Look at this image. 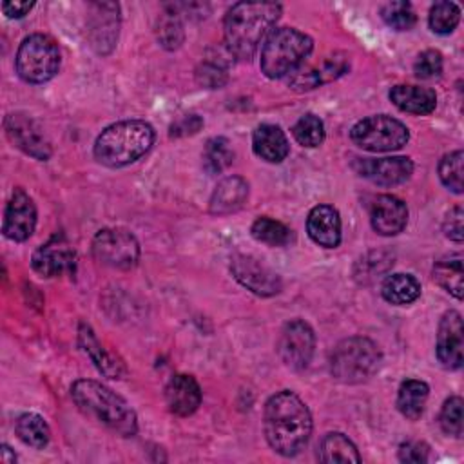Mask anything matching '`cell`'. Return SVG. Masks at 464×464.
Masks as SVG:
<instances>
[{"label":"cell","instance_id":"1","mask_svg":"<svg viewBox=\"0 0 464 464\" xmlns=\"http://www.w3.org/2000/svg\"><path fill=\"white\" fill-rule=\"evenodd\" d=\"M263 426L270 448L279 455L294 457L310 439L312 415L294 392L283 390L266 401Z\"/></svg>","mask_w":464,"mask_h":464},{"label":"cell","instance_id":"2","mask_svg":"<svg viewBox=\"0 0 464 464\" xmlns=\"http://www.w3.org/2000/svg\"><path fill=\"white\" fill-rule=\"evenodd\" d=\"M281 14V5L272 2H237L225 16L223 33L227 51L241 60H248L259 44L270 34Z\"/></svg>","mask_w":464,"mask_h":464},{"label":"cell","instance_id":"3","mask_svg":"<svg viewBox=\"0 0 464 464\" xmlns=\"http://www.w3.org/2000/svg\"><path fill=\"white\" fill-rule=\"evenodd\" d=\"M74 404L89 417L96 419L121 437H132L138 431V419L129 402L105 384L92 379H78L71 386Z\"/></svg>","mask_w":464,"mask_h":464},{"label":"cell","instance_id":"4","mask_svg":"<svg viewBox=\"0 0 464 464\" xmlns=\"http://www.w3.org/2000/svg\"><path fill=\"white\" fill-rule=\"evenodd\" d=\"M154 129L143 120L109 125L94 141V158L111 169L125 167L145 156L154 143Z\"/></svg>","mask_w":464,"mask_h":464},{"label":"cell","instance_id":"5","mask_svg":"<svg viewBox=\"0 0 464 464\" xmlns=\"http://www.w3.org/2000/svg\"><path fill=\"white\" fill-rule=\"evenodd\" d=\"M314 42L308 34L294 27H279L272 31L261 49V71L276 80L297 71L310 56Z\"/></svg>","mask_w":464,"mask_h":464},{"label":"cell","instance_id":"6","mask_svg":"<svg viewBox=\"0 0 464 464\" xmlns=\"http://www.w3.org/2000/svg\"><path fill=\"white\" fill-rule=\"evenodd\" d=\"M381 350L368 337H348L335 344L330 353V373L344 384H359L381 368Z\"/></svg>","mask_w":464,"mask_h":464},{"label":"cell","instance_id":"7","mask_svg":"<svg viewBox=\"0 0 464 464\" xmlns=\"http://www.w3.org/2000/svg\"><path fill=\"white\" fill-rule=\"evenodd\" d=\"M14 65L18 76L27 83L49 82L60 69L58 44L47 34H31L20 44Z\"/></svg>","mask_w":464,"mask_h":464},{"label":"cell","instance_id":"8","mask_svg":"<svg viewBox=\"0 0 464 464\" xmlns=\"http://www.w3.org/2000/svg\"><path fill=\"white\" fill-rule=\"evenodd\" d=\"M350 138L362 150L390 152L408 143L410 130L402 121L388 114H375L357 121L350 130Z\"/></svg>","mask_w":464,"mask_h":464},{"label":"cell","instance_id":"9","mask_svg":"<svg viewBox=\"0 0 464 464\" xmlns=\"http://www.w3.org/2000/svg\"><path fill=\"white\" fill-rule=\"evenodd\" d=\"M92 256L102 265L129 270L136 266L140 259V243L134 234L125 228H102L92 239Z\"/></svg>","mask_w":464,"mask_h":464},{"label":"cell","instance_id":"10","mask_svg":"<svg viewBox=\"0 0 464 464\" xmlns=\"http://www.w3.org/2000/svg\"><path fill=\"white\" fill-rule=\"evenodd\" d=\"M315 334L303 319L288 321L277 339V353L290 370H304L312 361Z\"/></svg>","mask_w":464,"mask_h":464},{"label":"cell","instance_id":"11","mask_svg":"<svg viewBox=\"0 0 464 464\" xmlns=\"http://www.w3.org/2000/svg\"><path fill=\"white\" fill-rule=\"evenodd\" d=\"M4 129L11 143L34 160L45 161L51 156V141L40 123L31 116L24 112H11L4 120Z\"/></svg>","mask_w":464,"mask_h":464},{"label":"cell","instance_id":"12","mask_svg":"<svg viewBox=\"0 0 464 464\" xmlns=\"http://www.w3.org/2000/svg\"><path fill=\"white\" fill-rule=\"evenodd\" d=\"M230 270L245 288H248L257 295L268 297L281 290L279 276L252 256H245V254L234 256L230 259Z\"/></svg>","mask_w":464,"mask_h":464},{"label":"cell","instance_id":"13","mask_svg":"<svg viewBox=\"0 0 464 464\" xmlns=\"http://www.w3.org/2000/svg\"><path fill=\"white\" fill-rule=\"evenodd\" d=\"M74 259L76 254L67 237L63 234H56L34 250L31 265L33 270L40 276L56 277L71 272L74 266Z\"/></svg>","mask_w":464,"mask_h":464},{"label":"cell","instance_id":"14","mask_svg":"<svg viewBox=\"0 0 464 464\" xmlns=\"http://www.w3.org/2000/svg\"><path fill=\"white\" fill-rule=\"evenodd\" d=\"M36 227V207L24 188H14L5 212L2 232L11 241H25Z\"/></svg>","mask_w":464,"mask_h":464},{"label":"cell","instance_id":"15","mask_svg":"<svg viewBox=\"0 0 464 464\" xmlns=\"http://www.w3.org/2000/svg\"><path fill=\"white\" fill-rule=\"evenodd\" d=\"M89 38L91 45L100 53L107 54L118 40L120 27V5L114 2H94L89 5Z\"/></svg>","mask_w":464,"mask_h":464},{"label":"cell","instance_id":"16","mask_svg":"<svg viewBox=\"0 0 464 464\" xmlns=\"http://www.w3.org/2000/svg\"><path fill=\"white\" fill-rule=\"evenodd\" d=\"M462 315L457 310H448L439 323L437 332V359L448 370H459L462 366Z\"/></svg>","mask_w":464,"mask_h":464},{"label":"cell","instance_id":"17","mask_svg":"<svg viewBox=\"0 0 464 464\" xmlns=\"http://www.w3.org/2000/svg\"><path fill=\"white\" fill-rule=\"evenodd\" d=\"M357 172L368 178L372 183L381 187H393L401 185L410 179L413 172V163L406 156H393V158H362L355 165Z\"/></svg>","mask_w":464,"mask_h":464},{"label":"cell","instance_id":"18","mask_svg":"<svg viewBox=\"0 0 464 464\" xmlns=\"http://www.w3.org/2000/svg\"><path fill=\"white\" fill-rule=\"evenodd\" d=\"M370 221L377 234L395 236L402 232L408 223V207L402 199L392 194H382L373 199Z\"/></svg>","mask_w":464,"mask_h":464},{"label":"cell","instance_id":"19","mask_svg":"<svg viewBox=\"0 0 464 464\" xmlns=\"http://www.w3.org/2000/svg\"><path fill=\"white\" fill-rule=\"evenodd\" d=\"M165 401L172 413L179 417L192 415L201 404V388L192 375L176 373L167 382Z\"/></svg>","mask_w":464,"mask_h":464},{"label":"cell","instance_id":"20","mask_svg":"<svg viewBox=\"0 0 464 464\" xmlns=\"http://www.w3.org/2000/svg\"><path fill=\"white\" fill-rule=\"evenodd\" d=\"M78 344L82 350L89 355V359L94 362L100 373H103L109 379H123L127 375V368L123 361L116 355H112L109 350L102 346V343L96 339L94 332L89 324L80 323L78 326Z\"/></svg>","mask_w":464,"mask_h":464},{"label":"cell","instance_id":"21","mask_svg":"<svg viewBox=\"0 0 464 464\" xmlns=\"http://www.w3.org/2000/svg\"><path fill=\"white\" fill-rule=\"evenodd\" d=\"M306 230L314 243L324 248H335L341 243V218L330 205H317L310 210Z\"/></svg>","mask_w":464,"mask_h":464},{"label":"cell","instance_id":"22","mask_svg":"<svg viewBox=\"0 0 464 464\" xmlns=\"http://www.w3.org/2000/svg\"><path fill=\"white\" fill-rule=\"evenodd\" d=\"M248 199V183L239 176H228L221 179L212 196L208 208L216 216H227L239 210Z\"/></svg>","mask_w":464,"mask_h":464},{"label":"cell","instance_id":"23","mask_svg":"<svg viewBox=\"0 0 464 464\" xmlns=\"http://www.w3.org/2000/svg\"><path fill=\"white\" fill-rule=\"evenodd\" d=\"M346 69H348L346 56L335 54V56L324 60L321 63V67H299L297 71H294L290 83L295 91H310V89L319 87L321 83L335 80L337 76L344 74Z\"/></svg>","mask_w":464,"mask_h":464},{"label":"cell","instance_id":"24","mask_svg":"<svg viewBox=\"0 0 464 464\" xmlns=\"http://www.w3.org/2000/svg\"><path fill=\"white\" fill-rule=\"evenodd\" d=\"M252 147L254 152L268 163H281L290 150L285 132L279 125L272 123H261L259 127H256L252 134Z\"/></svg>","mask_w":464,"mask_h":464},{"label":"cell","instance_id":"25","mask_svg":"<svg viewBox=\"0 0 464 464\" xmlns=\"http://www.w3.org/2000/svg\"><path fill=\"white\" fill-rule=\"evenodd\" d=\"M392 103L410 114H430L437 105V94L430 87L420 85H395L390 91Z\"/></svg>","mask_w":464,"mask_h":464},{"label":"cell","instance_id":"26","mask_svg":"<svg viewBox=\"0 0 464 464\" xmlns=\"http://www.w3.org/2000/svg\"><path fill=\"white\" fill-rule=\"evenodd\" d=\"M381 294L388 303L397 306H406L419 299L420 283L411 274H402V272L390 274L384 277L381 285Z\"/></svg>","mask_w":464,"mask_h":464},{"label":"cell","instance_id":"27","mask_svg":"<svg viewBox=\"0 0 464 464\" xmlns=\"http://www.w3.org/2000/svg\"><path fill=\"white\" fill-rule=\"evenodd\" d=\"M431 276L440 288L450 292L453 297L462 299V254H450L437 259Z\"/></svg>","mask_w":464,"mask_h":464},{"label":"cell","instance_id":"28","mask_svg":"<svg viewBox=\"0 0 464 464\" xmlns=\"http://www.w3.org/2000/svg\"><path fill=\"white\" fill-rule=\"evenodd\" d=\"M428 395L430 388L424 381L406 379L397 392V408L406 419L417 420L424 413Z\"/></svg>","mask_w":464,"mask_h":464},{"label":"cell","instance_id":"29","mask_svg":"<svg viewBox=\"0 0 464 464\" xmlns=\"http://www.w3.org/2000/svg\"><path fill=\"white\" fill-rule=\"evenodd\" d=\"M319 459L323 462H361L355 444L343 433H326L319 444Z\"/></svg>","mask_w":464,"mask_h":464},{"label":"cell","instance_id":"30","mask_svg":"<svg viewBox=\"0 0 464 464\" xmlns=\"http://www.w3.org/2000/svg\"><path fill=\"white\" fill-rule=\"evenodd\" d=\"M14 431L24 444L36 450L45 448L51 439V430L38 413H22L14 422Z\"/></svg>","mask_w":464,"mask_h":464},{"label":"cell","instance_id":"31","mask_svg":"<svg viewBox=\"0 0 464 464\" xmlns=\"http://www.w3.org/2000/svg\"><path fill=\"white\" fill-rule=\"evenodd\" d=\"M234 161V150L230 141L223 136L210 138L203 149V169L208 174H219Z\"/></svg>","mask_w":464,"mask_h":464},{"label":"cell","instance_id":"32","mask_svg":"<svg viewBox=\"0 0 464 464\" xmlns=\"http://www.w3.org/2000/svg\"><path fill=\"white\" fill-rule=\"evenodd\" d=\"M250 232H252L254 239H257L259 243L270 245V246H285L292 241V230L285 223L276 221L266 216L257 218L252 223Z\"/></svg>","mask_w":464,"mask_h":464},{"label":"cell","instance_id":"33","mask_svg":"<svg viewBox=\"0 0 464 464\" xmlns=\"http://www.w3.org/2000/svg\"><path fill=\"white\" fill-rule=\"evenodd\" d=\"M292 134L303 147H319L324 140V123L319 116L306 112L294 123Z\"/></svg>","mask_w":464,"mask_h":464},{"label":"cell","instance_id":"34","mask_svg":"<svg viewBox=\"0 0 464 464\" xmlns=\"http://www.w3.org/2000/svg\"><path fill=\"white\" fill-rule=\"evenodd\" d=\"M460 20V7L455 2H437L430 9V27L437 34H450Z\"/></svg>","mask_w":464,"mask_h":464},{"label":"cell","instance_id":"35","mask_svg":"<svg viewBox=\"0 0 464 464\" xmlns=\"http://www.w3.org/2000/svg\"><path fill=\"white\" fill-rule=\"evenodd\" d=\"M384 24L395 31H408L415 25L417 14L410 2H388L381 7Z\"/></svg>","mask_w":464,"mask_h":464},{"label":"cell","instance_id":"36","mask_svg":"<svg viewBox=\"0 0 464 464\" xmlns=\"http://www.w3.org/2000/svg\"><path fill=\"white\" fill-rule=\"evenodd\" d=\"M462 150H453L446 154L439 163V178L442 185L455 194L462 192Z\"/></svg>","mask_w":464,"mask_h":464},{"label":"cell","instance_id":"37","mask_svg":"<svg viewBox=\"0 0 464 464\" xmlns=\"http://www.w3.org/2000/svg\"><path fill=\"white\" fill-rule=\"evenodd\" d=\"M439 424L446 435H462V399L459 395H453L444 401L439 415Z\"/></svg>","mask_w":464,"mask_h":464},{"label":"cell","instance_id":"38","mask_svg":"<svg viewBox=\"0 0 464 464\" xmlns=\"http://www.w3.org/2000/svg\"><path fill=\"white\" fill-rule=\"evenodd\" d=\"M158 40L165 49H178L183 42V25L176 11L161 14L158 22Z\"/></svg>","mask_w":464,"mask_h":464},{"label":"cell","instance_id":"39","mask_svg":"<svg viewBox=\"0 0 464 464\" xmlns=\"http://www.w3.org/2000/svg\"><path fill=\"white\" fill-rule=\"evenodd\" d=\"M196 82L207 89H219L227 83V67L223 62L205 60L196 69Z\"/></svg>","mask_w":464,"mask_h":464},{"label":"cell","instance_id":"40","mask_svg":"<svg viewBox=\"0 0 464 464\" xmlns=\"http://www.w3.org/2000/svg\"><path fill=\"white\" fill-rule=\"evenodd\" d=\"M413 72L420 80H431V78L440 76V72H442V54L435 49L422 51L417 56L415 63H413Z\"/></svg>","mask_w":464,"mask_h":464},{"label":"cell","instance_id":"41","mask_svg":"<svg viewBox=\"0 0 464 464\" xmlns=\"http://www.w3.org/2000/svg\"><path fill=\"white\" fill-rule=\"evenodd\" d=\"M442 230L446 234V237H450L451 241L460 243L464 239V212L460 205H455L444 218L442 223Z\"/></svg>","mask_w":464,"mask_h":464},{"label":"cell","instance_id":"42","mask_svg":"<svg viewBox=\"0 0 464 464\" xmlns=\"http://www.w3.org/2000/svg\"><path fill=\"white\" fill-rule=\"evenodd\" d=\"M428 453H430L428 444L419 442V440H408V442H402L399 446V459L402 462H411V464L426 462Z\"/></svg>","mask_w":464,"mask_h":464},{"label":"cell","instance_id":"43","mask_svg":"<svg viewBox=\"0 0 464 464\" xmlns=\"http://www.w3.org/2000/svg\"><path fill=\"white\" fill-rule=\"evenodd\" d=\"M203 125L201 118L196 114L190 116H183L179 121H176L170 127V136H185V134H194L199 130V127Z\"/></svg>","mask_w":464,"mask_h":464},{"label":"cell","instance_id":"44","mask_svg":"<svg viewBox=\"0 0 464 464\" xmlns=\"http://www.w3.org/2000/svg\"><path fill=\"white\" fill-rule=\"evenodd\" d=\"M33 7H34V2H4L2 4V11L7 18H24Z\"/></svg>","mask_w":464,"mask_h":464},{"label":"cell","instance_id":"45","mask_svg":"<svg viewBox=\"0 0 464 464\" xmlns=\"http://www.w3.org/2000/svg\"><path fill=\"white\" fill-rule=\"evenodd\" d=\"M16 460V455L11 451V448L7 444L2 446V462L5 464H13Z\"/></svg>","mask_w":464,"mask_h":464}]
</instances>
